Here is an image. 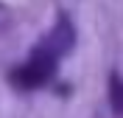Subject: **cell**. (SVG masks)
I'll return each mask as SVG.
<instances>
[{
  "instance_id": "1",
  "label": "cell",
  "mask_w": 123,
  "mask_h": 118,
  "mask_svg": "<svg viewBox=\"0 0 123 118\" xmlns=\"http://www.w3.org/2000/svg\"><path fill=\"white\" fill-rule=\"evenodd\" d=\"M73 42H76V31H73L70 20L62 17L53 25V31L34 48V54L11 73V82L17 87H23V90L42 87L45 82H50V76L56 73V62L73 48Z\"/></svg>"
},
{
  "instance_id": "2",
  "label": "cell",
  "mask_w": 123,
  "mask_h": 118,
  "mask_svg": "<svg viewBox=\"0 0 123 118\" xmlns=\"http://www.w3.org/2000/svg\"><path fill=\"white\" fill-rule=\"evenodd\" d=\"M109 101H112L115 112L123 118V82L117 76H112V82H109Z\"/></svg>"
}]
</instances>
